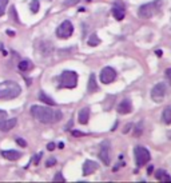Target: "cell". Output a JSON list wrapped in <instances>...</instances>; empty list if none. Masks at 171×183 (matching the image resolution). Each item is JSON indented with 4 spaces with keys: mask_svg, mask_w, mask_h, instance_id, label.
<instances>
[{
    "mask_svg": "<svg viewBox=\"0 0 171 183\" xmlns=\"http://www.w3.org/2000/svg\"><path fill=\"white\" fill-rule=\"evenodd\" d=\"M31 115L36 120L42 122V123H46V124L58 123L63 116L59 110H52V108L44 107V106H32Z\"/></svg>",
    "mask_w": 171,
    "mask_h": 183,
    "instance_id": "6da1fadb",
    "label": "cell"
},
{
    "mask_svg": "<svg viewBox=\"0 0 171 183\" xmlns=\"http://www.w3.org/2000/svg\"><path fill=\"white\" fill-rule=\"evenodd\" d=\"M22 94V88L13 80H5L0 83V100L15 99Z\"/></svg>",
    "mask_w": 171,
    "mask_h": 183,
    "instance_id": "7a4b0ae2",
    "label": "cell"
},
{
    "mask_svg": "<svg viewBox=\"0 0 171 183\" xmlns=\"http://www.w3.org/2000/svg\"><path fill=\"white\" fill-rule=\"evenodd\" d=\"M59 86L63 88H75L78 86V74L75 71L64 70L59 76Z\"/></svg>",
    "mask_w": 171,
    "mask_h": 183,
    "instance_id": "3957f363",
    "label": "cell"
},
{
    "mask_svg": "<svg viewBox=\"0 0 171 183\" xmlns=\"http://www.w3.org/2000/svg\"><path fill=\"white\" fill-rule=\"evenodd\" d=\"M160 5H162V2H160V0H155V2H152V3H147V4H143V5L139 7L138 15H139L142 19L152 18V16L155 15L156 12H159Z\"/></svg>",
    "mask_w": 171,
    "mask_h": 183,
    "instance_id": "277c9868",
    "label": "cell"
},
{
    "mask_svg": "<svg viewBox=\"0 0 171 183\" xmlns=\"http://www.w3.org/2000/svg\"><path fill=\"white\" fill-rule=\"evenodd\" d=\"M134 154H135V162H136V166L138 167H142V166L147 164L150 162V151L147 148L142 147V146H138V147L134 148Z\"/></svg>",
    "mask_w": 171,
    "mask_h": 183,
    "instance_id": "5b68a950",
    "label": "cell"
},
{
    "mask_svg": "<svg viewBox=\"0 0 171 183\" xmlns=\"http://www.w3.org/2000/svg\"><path fill=\"white\" fill-rule=\"evenodd\" d=\"M166 94H167V86H166V83L160 82V83L155 84V86L152 87V90H151V99L154 102H156V103H160V102H163V99L166 98Z\"/></svg>",
    "mask_w": 171,
    "mask_h": 183,
    "instance_id": "8992f818",
    "label": "cell"
},
{
    "mask_svg": "<svg viewBox=\"0 0 171 183\" xmlns=\"http://www.w3.org/2000/svg\"><path fill=\"white\" fill-rule=\"evenodd\" d=\"M74 32V26L70 20H64V22L56 28V36L59 39H68Z\"/></svg>",
    "mask_w": 171,
    "mask_h": 183,
    "instance_id": "52a82bcc",
    "label": "cell"
},
{
    "mask_svg": "<svg viewBox=\"0 0 171 183\" xmlns=\"http://www.w3.org/2000/svg\"><path fill=\"white\" fill-rule=\"evenodd\" d=\"M111 147H110V142L108 140H104L102 144H100V150H99V158L100 161L103 162L106 166L110 164L111 162Z\"/></svg>",
    "mask_w": 171,
    "mask_h": 183,
    "instance_id": "ba28073f",
    "label": "cell"
},
{
    "mask_svg": "<svg viewBox=\"0 0 171 183\" xmlns=\"http://www.w3.org/2000/svg\"><path fill=\"white\" fill-rule=\"evenodd\" d=\"M116 79V71L112 67H104L100 71V82L104 84H110Z\"/></svg>",
    "mask_w": 171,
    "mask_h": 183,
    "instance_id": "9c48e42d",
    "label": "cell"
},
{
    "mask_svg": "<svg viewBox=\"0 0 171 183\" xmlns=\"http://www.w3.org/2000/svg\"><path fill=\"white\" fill-rule=\"evenodd\" d=\"M98 163L96 162H94V161H86L84 162V164H83V175L84 177H88V175H91L94 174L96 170H98Z\"/></svg>",
    "mask_w": 171,
    "mask_h": 183,
    "instance_id": "30bf717a",
    "label": "cell"
},
{
    "mask_svg": "<svg viewBox=\"0 0 171 183\" xmlns=\"http://www.w3.org/2000/svg\"><path fill=\"white\" fill-rule=\"evenodd\" d=\"M116 110H118V112L120 115H126V114H130L132 111V104H131V100L130 99H125L122 100L120 103L118 104V107H116Z\"/></svg>",
    "mask_w": 171,
    "mask_h": 183,
    "instance_id": "8fae6325",
    "label": "cell"
},
{
    "mask_svg": "<svg viewBox=\"0 0 171 183\" xmlns=\"http://www.w3.org/2000/svg\"><path fill=\"white\" fill-rule=\"evenodd\" d=\"M16 123H18V119H15V118H12V119H2L0 120V131H3V133H8V131H11L13 127L16 126Z\"/></svg>",
    "mask_w": 171,
    "mask_h": 183,
    "instance_id": "7c38bea8",
    "label": "cell"
},
{
    "mask_svg": "<svg viewBox=\"0 0 171 183\" xmlns=\"http://www.w3.org/2000/svg\"><path fill=\"white\" fill-rule=\"evenodd\" d=\"M112 15H114V18H115L116 20H123V19H125V16H126L125 7L120 4V3L116 2L115 7L112 8Z\"/></svg>",
    "mask_w": 171,
    "mask_h": 183,
    "instance_id": "4fadbf2b",
    "label": "cell"
},
{
    "mask_svg": "<svg viewBox=\"0 0 171 183\" xmlns=\"http://www.w3.org/2000/svg\"><path fill=\"white\" fill-rule=\"evenodd\" d=\"M2 157L8 159V161H18V159L22 158V152L16 150H4L2 151Z\"/></svg>",
    "mask_w": 171,
    "mask_h": 183,
    "instance_id": "5bb4252c",
    "label": "cell"
},
{
    "mask_svg": "<svg viewBox=\"0 0 171 183\" xmlns=\"http://www.w3.org/2000/svg\"><path fill=\"white\" fill-rule=\"evenodd\" d=\"M88 119H90V108L88 107H84L79 111V116H78V120L80 124H87L88 123Z\"/></svg>",
    "mask_w": 171,
    "mask_h": 183,
    "instance_id": "9a60e30c",
    "label": "cell"
},
{
    "mask_svg": "<svg viewBox=\"0 0 171 183\" xmlns=\"http://www.w3.org/2000/svg\"><path fill=\"white\" fill-rule=\"evenodd\" d=\"M52 44L50 42H46V40H43V42H40V46H39V51L43 54V55H50V54L52 52Z\"/></svg>",
    "mask_w": 171,
    "mask_h": 183,
    "instance_id": "2e32d148",
    "label": "cell"
},
{
    "mask_svg": "<svg viewBox=\"0 0 171 183\" xmlns=\"http://www.w3.org/2000/svg\"><path fill=\"white\" fill-rule=\"evenodd\" d=\"M33 68V64L31 60H22V62L19 63V70L22 71V72H28V71H31Z\"/></svg>",
    "mask_w": 171,
    "mask_h": 183,
    "instance_id": "e0dca14e",
    "label": "cell"
},
{
    "mask_svg": "<svg viewBox=\"0 0 171 183\" xmlns=\"http://www.w3.org/2000/svg\"><path fill=\"white\" fill-rule=\"evenodd\" d=\"M155 179H156V181H160V182H170V181H171L170 175L167 174L165 170H158V171H155Z\"/></svg>",
    "mask_w": 171,
    "mask_h": 183,
    "instance_id": "ac0fdd59",
    "label": "cell"
},
{
    "mask_svg": "<svg viewBox=\"0 0 171 183\" xmlns=\"http://www.w3.org/2000/svg\"><path fill=\"white\" fill-rule=\"evenodd\" d=\"M87 90H88V92H95V91H98V84H96V78L94 74L90 75V80H88V86H87Z\"/></svg>",
    "mask_w": 171,
    "mask_h": 183,
    "instance_id": "d6986e66",
    "label": "cell"
},
{
    "mask_svg": "<svg viewBox=\"0 0 171 183\" xmlns=\"http://www.w3.org/2000/svg\"><path fill=\"white\" fill-rule=\"evenodd\" d=\"M39 99L42 102H44V103H47V104H50V106H55V104H56V102L53 100L52 98H50L46 92H43V91H40V92H39Z\"/></svg>",
    "mask_w": 171,
    "mask_h": 183,
    "instance_id": "ffe728a7",
    "label": "cell"
},
{
    "mask_svg": "<svg viewBox=\"0 0 171 183\" xmlns=\"http://www.w3.org/2000/svg\"><path fill=\"white\" fill-rule=\"evenodd\" d=\"M87 43H88V46H91V47H96V46L100 44V39L98 38V35H96V33H94V35H91L88 38Z\"/></svg>",
    "mask_w": 171,
    "mask_h": 183,
    "instance_id": "44dd1931",
    "label": "cell"
},
{
    "mask_svg": "<svg viewBox=\"0 0 171 183\" xmlns=\"http://www.w3.org/2000/svg\"><path fill=\"white\" fill-rule=\"evenodd\" d=\"M163 120L166 124H171V107H166L163 111Z\"/></svg>",
    "mask_w": 171,
    "mask_h": 183,
    "instance_id": "7402d4cb",
    "label": "cell"
},
{
    "mask_svg": "<svg viewBox=\"0 0 171 183\" xmlns=\"http://www.w3.org/2000/svg\"><path fill=\"white\" fill-rule=\"evenodd\" d=\"M39 8H40V2H39V0H32V2L29 3V9H31L32 13H38Z\"/></svg>",
    "mask_w": 171,
    "mask_h": 183,
    "instance_id": "603a6c76",
    "label": "cell"
},
{
    "mask_svg": "<svg viewBox=\"0 0 171 183\" xmlns=\"http://www.w3.org/2000/svg\"><path fill=\"white\" fill-rule=\"evenodd\" d=\"M7 5H8V0H0V16L4 15Z\"/></svg>",
    "mask_w": 171,
    "mask_h": 183,
    "instance_id": "cb8c5ba5",
    "label": "cell"
},
{
    "mask_svg": "<svg viewBox=\"0 0 171 183\" xmlns=\"http://www.w3.org/2000/svg\"><path fill=\"white\" fill-rule=\"evenodd\" d=\"M80 0H64V2H63V5L64 7H74V5L78 4Z\"/></svg>",
    "mask_w": 171,
    "mask_h": 183,
    "instance_id": "d4e9b609",
    "label": "cell"
},
{
    "mask_svg": "<svg viewBox=\"0 0 171 183\" xmlns=\"http://www.w3.org/2000/svg\"><path fill=\"white\" fill-rule=\"evenodd\" d=\"M43 157V152H39V154H36L35 155V158L32 159V163L35 164V166H38L39 164V161H40V158Z\"/></svg>",
    "mask_w": 171,
    "mask_h": 183,
    "instance_id": "484cf974",
    "label": "cell"
},
{
    "mask_svg": "<svg viewBox=\"0 0 171 183\" xmlns=\"http://www.w3.org/2000/svg\"><path fill=\"white\" fill-rule=\"evenodd\" d=\"M9 15H12V19L15 20V22H18L19 23V19H18V13H16V9H15V7H11V13Z\"/></svg>",
    "mask_w": 171,
    "mask_h": 183,
    "instance_id": "4316f807",
    "label": "cell"
},
{
    "mask_svg": "<svg viewBox=\"0 0 171 183\" xmlns=\"http://www.w3.org/2000/svg\"><path fill=\"white\" fill-rule=\"evenodd\" d=\"M53 181L55 182H64V177L62 175V172H58V174L55 175V178H53Z\"/></svg>",
    "mask_w": 171,
    "mask_h": 183,
    "instance_id": "83f0119b",
    "label": "cell"
},
{
    "mask_svg": "<svg viewBox=\"0 0 171 183\" xmlns=\"http://www.w3.org/2000/svg\"><path fill=\"white\" fill-rule=\"evenodd\" d=\"M53 164H56V159H55V158H50L48 161L46 162V166H47V167H52Z\"/></svg>",
    "mask_w": 171,
    "mask_h": 183,
    "instance_id": "f1b7e54d",
    "label": "cell"
},
{
    "mask_svg": "<svg viewBox=\"0 0 171 183\" xmlns=\"http://www.w3.org/2000/svg\"><path fill=\"white\" fill-rule=\"evenodd\" d=\"M16 143H18L20 147H27V142L24 140V139H22V138H18V139H16Z\"/></svg>",
    "mask_w": 171,
    "mask_h": 183,
    "instance_id": "f546056e",
    "label": "cell"
},
{
    "mask_svg": "<svg viewBox=\"0 0 171 183\" xmlns=\"http://www.w3.org/2000/svg\"><path fill=\"white\" fill-rule=\"evenodd\" d=\"M72 135H74V136H83V135H86V134H84V133H82V131L74 130V131H72Z\"/></svg>",
    "mask_w": 171,
    "mask_h": 183,
    "instance_id": "4dcf8cb0",
    "label": "cell"
},
{
    "mask_svg": "<svg viewBox=\"0 0 171 183\" xmlns=\"http://www.w3.org/2000/svg\"><path fill=\"white\" fill-rule=\"evenodd\" d=\"M55 147H56V146H55V143H48V144H47V150H48V151L55 150Z\"/></svg>",
    "mask_w": 171,
    "mask_h": 183,
    "instance_id": "1f68e13d",
    "label": "cell"
},
{
    "mask_svg": "<svg viewBox=\"0 0 171 183\" xmlns=\"http://www.w3.org/2000/svg\"><path fill=\"white\" fill-rule=\"evenodd\" d=\"M5 118H7V112H5L4 110H0V120L5 119Z\"/></svg>",
    "mask_w": 171,
    "mask_h": 183,
    "instance_id": "d6a6232c",
    "label": "cell"
},
{
    "mask_svg": "<svg viewBox=\"0 0 171 183\" xmlns=\"http://www.w3.org/2000/svg\"><path fill=\"white\" fill-rule=\"evenodd\" d=\"M152 171H154V166H151V164H150V166H149V168H147V174L150 175Z\"/></svg>",
    "mask_w": 171,
    "mask_h": 183,
    "instance_id": "836d02e7",
    "label": "cell"
},
{
    "mask_svg": "<svg viewBox=\"0 0 171 183\" xmlns=\"http://www.w3.org/2000/svg\"><path fill=\"white\" fill-rule=\"evenodd\" d=\"M7 35H9V36H15V32L11 31V29H7Z\"/></svg>",
    "mask_w": 171,
    "mask_h": 183,
    "instance_id": "e575fe53",
    "label": "cell"
},
{
    "mask_svg": "<svg viewBox=\"0 0 171 183\" xmlns=\"http://www.w3.org/2000/svg\"><path fill=\"white\" fill-rule=\"evenodd\" d=\"M131 126H132V124H128V126H126V128H125V134H126L127 131L130 130V128H131Z\"/></svg>",
    "mask_w": 171,
    "mask_h": 183,
    "instance_id": "d590c367",
    "label": "cell"
},
{
    "mask_svg": "<svg viewBox=\"0 0 171 183\" xmlns=\"http://www.w3.org/2000/svg\"><path fill=\"white\" fill-rule=\"evenodd\" d=\"M155 54H156V55H158V56H162V55H163V52H162V51H159V50H158V51H156V52H155Z\"/></svg>",
    "mask_w": 171,
    "mask_h": 183,
    "instance_id": "8d00e7d4",
    "label": "cell"
},
{
    "mask_svg": "<svg viewBox=\"0 0 171 183\" xmlns=\"http://www.w3.org/2000/svg\"><path fill=\"white\" fill-rule=\"evenodd\" d=\"M58 147H59V148H64V143H63V142H60V143H59V146H58Z\"/></svg>",
    "mask_w": 171,
    "mask_h": 183,
    "instance_id": "74e56055",
    "label": "cell"
}]
</instances>
